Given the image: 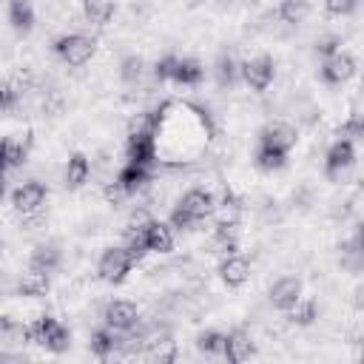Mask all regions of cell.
Masks as SVG:
<instances>
[{"label": "cell", "instance_id": "cell-1", "mask_svg": "<svg viewBox=\"0 0 364 364\" xmlns=\"http://www.w3.org/2000/svg\"><path fill=\"white\" fill-rule=\"evenodd\" d=\"M51 48H54V54H57L65 65L77 68V65H85V63L94 57L97 40H94V37H85V34H80V31H71V34H60V37L51 43Z\"/></svg>", "mask_w": 364, "mask_h": 364}, {"label": "cell", "instance_id": "cell-2", "mask_svg": "<svg viewBox=\"0 0 364 364\" xmlns=\"http://www.w3.org/2000/svg\"><path fill=\"white\" fill-rule=\"evenodd\" d=\"M31 327V344L46 347L48 353H65L71 347V333L68 327H63L54 316H40L37 321L28 324Z\"/></svg>", "mask_w": 364, "mask_h": 364}, {"label": "cell", "instance_id": "cell-3", "mask_svg": "<svg viewBox=\"0 0 364 364\" xmlns=\"http://www.w3.org/2000/svg\"><path fill=\"white\" fill-rule=\"evenodd\" d=\"M134 264H136V259L131 256L128 247H105L102 256H100V262H97V273H100L102 282L119 284L131 273Z\"/></svg>", "mask_w": 364, "mask_h": 364}, {"label": "cell", "instance_id": "cell-4", "mask_svg": "<svg viewBox=\"0 0 364 364\" xmlns=\"http://www.w3.org/2000/svg\"><path fill=\"white\" fill-rule=\"evenodd\" d=\"M46 196H48V188L43 182H37V179H28V182H23V185H17L11 191V205H14L17 213L31 216L46 205Z\"/></svg>", "mask_w": 364, "mask_h": 364}, {"label": "cell", "instance_id": "cell-5", "mask_svg": "<svg viewBox=\"0 0 364 364\" xmlns=\"http://www.w3.org/2000/svg\"><path fill=\"white\" fill-rule=\"evenodd\" d=\"M353 162H355V145H353V139H336L330 148H327V154H324V176L327 179H336V176H341L347 168H353Z\"/></svg>", "mask_w": 364, "mask_h": 364}, {"label": "cell", "instance_id": "cell-6", "mask_svg": "<svg viewBox=\"0 0 364 364\" xmlns=\"http://www.w3.org/2000/svg\"><path fill=\"white\" fill-rule=\"evenodd\" d=\"M242 68V80L253 88V91H264L270 82H273V74H276V65L267 54H259V57H250L245 63H239Z\"/></svg>", "mask_w": 364, "mask_h": 364}, {"label": "cell", "instance_id": "cell-7", "mask_svg": "<svg viewBox=\"0 0 364 364\" xmlns=\"http://www.w3.org/2000/svg\"><path fill=\"white\" fill-rule=\"evenodd\" d=\"M31 145H34V136H31V131H28V128L9 134V136L3 139V165H6V171L20 168V165L28 159Z\"/></svg>", "mask_w": 364, "mask_h": 364}, {"label": "cell", "instance_id": "cell-8", "mask_svg": "<svg viewBox=\"0 0 364 364\" xmlns=\"http://www.w3.org/2000/svg\"><path fill=\"white\" fill-rule=\"evenodd\" d=\"M102 321H105L108 327H114V330L125 333V330H131V327L139 321V310H136V304H134V301H128V299H114V301H108V304H105Z\"/></svg>", "mask_w": 364, "mask_h": 364}, {"label": "cell", "instance_id": "cell-9", "mask_svg": "<svg viewBox=\"0 0 364 364\" xmlns=\"http://www.w3.org/2000/svg\"><path fill=\"white\" fill-rule=\"evenodd\" d=\"M267 299H270V304L276 307V310H290L299 299H301V279H296V276H282V279H276L273 284H270V290H267Z\"/></svg>", "mask_w": 364, "mask_h": 364}, {"label": "cell", "instance_id": "cell-10", "mask_svg": "<svg viewBox=\"0 0 364 364\" xmlns=\"http://www.w3.org/2000/svg\"><path fill=\"white\" fill-rule=\"evenodd\" d=\"M355 74V57L347 51H338L321 63V80L327 85H341Z\"/></svg>", "mask_w": 364, "mask_h": 364}, {"label": "cell", "instance_id": "cell-11", "mask_svg": "<svg viewBox=\"0 0 364 364\" xmlns=\"http://www.w3.org/2000/svg\"><path fill=\"white\" fill-rule=\"evenodd\" d=\"M216 273L228 287H242L250 279V262L245 256H239V253H230V256H222Z\"/></svg>", "mask_w": 364, "mask_h": 364}, {"label": "cell", "instance_id": "cell-12", "mask_svg": "<svg viewBox=\"0 0 364 364\" xmlns=\"http://www.w3.org/2000/svg\"><path fill=\"white\" fill-rule=\"evenodd\" d=\"M179 205L193 216V219H208L213 210H216V199H213V193L210 191H205V188H191V191H185L182 193V199H179Z\"/></svg>", "mask_w": 364, "mask_h": 364}, {"label": "cell", "instance_id": "cell-13", "mask_svg": "<svg viewBox=\"0 0 364 364\" xmlns=\"http://www.w3.org/2000/svg\"><path fill=\"white\" fill-rule=\"evenodd\" d=\"M125 156H128V162H136V165H148L151 168V162L156 159L154 136L151 134H128Z\"/></svg>", "mask_w": 364, "mask_h": 364}, {"label": "cell", "instance_id": "cell-14", "mask_svg": "<svg viewBox=\"0 0 364 364\" xmlns=\"http://www.w3.org/2000/svg\"><path fill=\"white\" fill-rule=\"evenodd\" d=\"M259 142L262 145H273V148H282V151H290L296 142H299V134L296 128L284 125V122H270L259 131Z\"/></svg>", "mask_w": 364, "mask_h": 364}, {"label": "cell", "instance_id": "cell-15", "mask_svg": "<svg viewBox=\"0 0 364 364\" xmlns=\"http://www.w3.org/2000/svg\"><path fill=\"white\" fill-rule=\"evenodd\" d=\"M48 287H51V273L37 267H28V273H23V279L17 282V293L23 299H40L48 293Z\"/></svg>", "mask_w": 364, "mask_h": 364}, {"label": "cell", "instance_id": "cell-16", "mask_svg": "<svg viewBox=\"0 0 364 364\" xmlns=\"http://www.w3.org/2000/svg\"><path fill=\"white\" fill-rule=\"evenodd\" d=\"M142 233H145V245H148L151 253H171L173 250V230H171V225L154 219Z\"/></svg>", "mask_w": 364, "mask_h": 364}, {"label": "cell", "instance_id": "cell-17", "mask_svg": "<svg viewBox=\"0 0 364 364\" xmlns=\"http://www.w3.org/2000/svg\"><path fill=\"white\" fill-rule=\"evenodd\" d=\"M88 176H91V162H88V156H85L82 151L71 154L68 162H65V188L77 191V188H82V185L88 182Z\"/></svg>", "mask_w": 364, "mask_h": 364}, {"label": "cell", "instance_id": "cell-18", "mask_svg": "<svg viewBox=\"0 0 364 364\" xmlns=\"http://www.w3.org/2000/svg\"><path fill=\"white\" fill-rule=\"evenodd\" d=\"M117 333H119V330H114V327H108V324L100 327V330H94L91 338H88V350H91L97 358H108V355H114V350L122 344Z\"/></svg>", "mask_w": 364, "mask_h": 364}, {"label": "cell", "instance_id": "cell-19", "mask_svg": "<svg viewBox=\"0 0 364 364\" xmlns=\"http://www.w3.org/2000/svg\"><path fill=\"white\" fill-rule=\"evenodd\" d=\"M253 353H256V347H253V341H250L247 333H228V338H225V353H222V355H225L230 364H242V361H247Z\"/></svg>", "mask_w": 364, "mask_h": 364}, {"label": "cell", "instance_id": "cell-20", "mask_svg": "<svg viewBox=\"0 0 364 364\" xmlns=\"http://www.w3.org/2000/svg\"><path fill=\"white\" fill-rule=\"evenodd\" d=\"M117 179L122 182V188L134 196L136 191H142L148 182H151V171H148V165H136V162H125L122 168H119V173H117Z\"/></svg>", "mask_w": 364, "mask_h": 364}, {"label": "cell", "instance_id": "cell-21", "mask_svg": "<svg viewBox=\"0 0 364 364\" xmlns=\"http://www.w3.org/2000/svg\"><path fill=\"white\" fill-rule=\"evenodd\" d=\"M9 23L17 34H28L34 28V9L28 0H9Z\"/></svg>", "mask_w": 364, "mask_h": 364}, {"label": "cell", "instance_id": "cell-22", "mask_svg": "<svg viewBox=\"0 0 364 364\" xmlns=\"http://www.w3.org/2000/svg\"><path fill=\"white\" fill-rule=\"evenodd\" d=\"M205 77V68L196 57H179L176 68H173V82L179 85H199Z\"/></svg>", "mask_w": 364, "mask_h": 364}, {"label": "cell", "instance_id": "cell-23", "mask_svg": "<svg viewBox=\"0 0 364 364\" xmlns=\"http://www.w3.org/2000/svg\"><path fill=\"white\" fill-rule=\"evenodd\" d=\"M213 74H216V82H219L222 88H230V85L242 77V68H239V63H236L228 51H222V54L216 57V63H213Z\"/></svg>", "mask_w": 364, "mask_h": 364}, {"label": "cell", "instance_id": "cell-24", "mask_svg": "<svg viewBox=\"0 0 364 364\" xmlns=\"http://www.w3.org/2000/svg\"><path fill=\"white\" fill-rule=\"evenodd\" d=\"M114 11H117L114 0H82V14L94 26H108Z\"/></svg>", "mask_w": 364, "mask_h": 364}, {"label": "cell", "instance_id": "cell-25", "mask_svg": "<svg viewBox=\"0 0 364 364\" xmlns=\"http://www.w3.org/2000/svg\"><path fill=\"white\" fill-rule=\"evenodd\" d=\"M287 316H290L293 324L307 327V324H313V321L318 318V301H316L313 296H301V299L287 310Z\"/></svg>", "mask_w": 364, "mask_h": 364}, {"label": "cell", "instance_id": "cell-26", "mask_svg": "<svg viewBox=\"0 0 364 364\" xmlns=\"http://www.w3.org/2000/svg\"><path fill=\"white\" fill-rule=\"evenodd\" d=\"M256 165H259L262 171H282V168L287 165V151L259 142V148H256Z\"/></svg>", "mask_w": 364, "mask_h": 364}, {"label": "cell", "instance_id": "cell-27", "mask_svg": "<svg viewBox=\"0 0 364 364\" xmlns=\"http://www.w3.org/2000/svg\"><path fill=\"white\" fill-rule=\"evenodd\" d=\"M28 267H37V270H57L60 267V250L54 245H37L31 250V259H28Z\"/></svg>", "mask_w": 364, "mask_h": 364}, {"label": "cell", "instance_id": "cell-28", "mask_svg": "<svg viewBox=\"0 0 364 364\" xmlns=\"http://www.w3.org/2000/svg\"><path fill=\"white\" fill-rule=\"evenodd\" d=\"M276 14H279L282 23L296 26V23H301L310 14V0H279Z\"/></svg>", "mask_w": 364, "mask_h": 364}, {"label": "cell", "instance_id": "cell-29", "mask_svg": "<svg viewBox=\"0 0 364 364\" xmlns=\"http://www.w3.org/2000/svg\"><path fill=\"white\" fill-rule=\"evenodd\" d=\"M216 219H222V222H236L239 225V219H242V199L233 193V191H225L222 193V199H219V205H216Z\"/></svg>", "mask_w": 364, "mask_h": 364}, {"label": "cell", "instance_id": "cell-30", "mask_svg": "<svg viewBox=\"0 0 364 364\" xmlns=\"http://www.w3.org/2000/svg\"><path fill=\"white\" fill-rule=\"evenodd\" d=\"M225 333H219V330H202L199 336H196V350L199 353H205V355H222L225 353Z\"/></svg>", "mask_w": 364, "mask_h": 364}, {"label": "cell", "instance_id": "cell-31", "mask_svg": "<svg viewBox=\"0 0 364 364\" xmlns=\"http://www.w3.org/2000/svg\"><path fill=\"white\" fill-rule=\"evenodd\" d=\"M156 128H159V111H142V114H136L131 119L128 134H151L154 136Z\"/></svg>", "mask_w": 364, "mask_h": 364}, {"label": "cell", "instance_id": "cell-32", "mask_svg": "<svg viewBox=\"0 0 364 364\" xmlns=\"http://www.w3.org/2000/svg\"><path fill=\"white\" fill-rule=\"evenodd\" d=\"M142 57H136V54H128V57H122V63H119V77L125 80V82H136L139 77H142Z\"/></svg>", "mask_w": 364, "mask_h": 364}, {"label": "cell", "instance_id": "cell-33", "mask_svg": "<svg viewBox=\"0 0 364 364\" xmlns=\"http://www.w3.org/2000/svg\"><path fill=\"white\" fill-rule=\"evenodd\" d=\"M176 63H179L176 54H165V57H159V60L154 63V80H156V82L173 80V68H176Z\"/></svg>", "mask_w": 364, "mask_h": 364}, {"label": "cell", "instance_id": "cell-34", "mask_svg": "<svg viewBox=\"0 0 364 364\" xmlns=\"http://www.w3.org/2000/svg\"><path fill=\"white\" fill-rule=\"evenodd\" d=\"M213 239H216V245L236 242V239H239V225H236V222H222V219H216V225H213Z\"/></svg>", "mask_w": 364, "mask_h": 364}, {"label": "cell", "instance_id": "cell-35", "mask_svg": "<svg viewBox=\"0 0 364 364\" xmlns=\"http://www.w3.org/2000/svg\"><path fill=\"white\" fill-rule=\"evenodd\" d=\"M168 222H171V228H176V230H193L199 219H193L182 205H176V208L171 210V219H168Z\"/></svg>", "mask_w": 364, "mask_h": 364}, {"label": "cell", "instance_id": "cell-36", "mask_svg": "<svg viewBox=\"0 0 364 364\" xmlns=\"http://www.w3.org/2000/svg\"><path fill=\"white\" fill-rule=\"evenodd\" d=\"M316 51H318L324 60L333 57V54H338V51H341V37H338V34H324V37H318Z\"/></svg>", "mask_w": 364, "mask_h": 364}, {"label": "cell", "instance_id": "cell-37", "mask_svg": "<svg viewBox=\"0 0 364 364\" xmlns=\"http://www.w3.org/2000/svg\"><path fill=\"white\" fill-rule=\"evenodd\" d=\"M102 196H105V202H108V205H122L131 193L122 188V182H119V179H114V182H108V185L102 188Z\"/></svg>", "mask_w": 364, "mask_h": 364}, {"label": "cell", "instance_id": "cell-38", "mask_svg": "<svg viewBox=\"0 0 364 364\" xmlns=\"http://www.w3.org/2000/svg\"><path fill=\"white\" fill-rule=\"evenodd\" d=\"M154 222V216L145 210V208H139V210H134L131 216H128V225H125V233H139V230H145L148 225Z\"/></svg>", "mask_w": 364, "mask_h": 364}, {"label": "cell", "instance_id": "cell-39", "mask_svg": "<svg viewBox=\"0 0 364 364\" xmlns=\"http://www.w3.org/2000/svg\"><path fill=\"white\" fill-rule=\"evenodd\" d=\"M355 6H358V0H324L327 14H336V17H341V14H353Z\"/></svg>", "mask_w": 364, "mask_h": 364}, {"label": "cell", "instance_id": "cell-40", "mask_svg": "<svg viewBox=\"0 0 364 364\" xmlns=\"http://www.w3.org/2000/svg\"><path fill=\"white\" fill-rule=\"evenodd\" d=\"M341 131H344L347 136H364V114H353V117L341 125Z\"/></svg>", "mask_w": 364, "mask_h": 364}, {"label": "cell", "instance_id": "cell-41", "mask_svg": "<svg viewBox=\"0 0 364 364\" xmlns=\"http://www.w3.org/2000/svg\"><path fill=\"white\" fill-rule=\"evenodd\" d=\"M14 102H17V88H14L11 82H6V85H3V111H11Z\"/></svg>", "mask_w": 364, "mask_h": 364}, {"label": "cell", "instance_id": "cell-42", "mask_svg": "<svg viewBox=\"0 0 364 364\" xmlns=\"http://www.w3.org/2000/svg\"><path fill=\"white\" fill-rule=\"evenodd\" d=\"M358 301H361V307H364V287H361V299H358Z\"/></svg>", "mask_w": 364, "mask_h": 364}, {"label": "cell", "instance_id": "cell-43", "mask_svg": "<svg viewBox=\"0 0 364 364\" xmlns=\"http://www.w3.org/2000/svg\"><path fill=\"white\" fill-rule=\"evenodd\" d=\"M358 358H361V361H364V347H361V353H358Z\"/></svg>", "mask_w": 364, "mask_h": 364}]
</instances>
